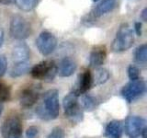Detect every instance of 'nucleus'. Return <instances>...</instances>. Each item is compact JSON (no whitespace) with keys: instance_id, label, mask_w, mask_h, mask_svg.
I'll return each instance as SVG.
<instances>
[{"instance_id":"1","label":"nucleus","mask_w":147,"mask_h":138,"mask_svg":"<svg viewBox=\"0 0 147 138\" xmlns=\"http://www.w3.org/2000/svg\"><path fill=\"white\" fill-rule=\"evenodd\" d=\"M60 112V105L58 99V91L50 89L43 95V102L36 109V114L41 120L49 121L58 117Z\"/></svg>"},{"instance_id":"2","label":"nucleus","mask_w":147,"mask_h":138,"mask_svg":"<svg viewBox=\"0 0 147 138\" xmlns=\"http://www.w3.org/2000/svg\"><path fill=\"white\" fill-rule=\"evenodd\" d=\"M63 106L64 115L72 123H78L83 121L84 112L80 104L78 103V95L74 91L63 98Z\"/></svg>"},{"instance_id":"3","label":"nucleus","mask_w":147,"mask_h":138,"mask_svg":"<svg viewBox=\"0 0 147 138\" xmlns=\"http://www.w3.org/2000/svg\"><path fill=\"white\" fill-rule=\"evenodd\" d=\"M133 43H134V35L132 30L127 23H124L119 27L116 37L113 40L111 49L113 52L116 53L124 52L130 49Z\"/></svg>"},{"instance_id":"4","label":"nucleus","mask_w":147,"mask_h":138,"mask_svg":"<svg viewBox=\"0 0 147 138\" xmlns=\"http://www.w3.org/2000/svg\"><path fill=\"white\" fill-rule=\"evenodd\" d=\"M30 73L36 79L52 81L57 74V66L53 61H42L34 66Z\"/></svg>"},{"instance_id":"5","label":"nucleus","mask_w":147,"mask_h":138,"mask_svg":"<svg viewBox=\"0 0 147 138\" xmlns=\"http://www.w3.org/2000/svg\"><path fill=\"white\" fill-rule=\"evenodd\" d=\"M31 28L30 23L20 15H14L10 20V34L16 40H24L30 36Z\"/></svg>"},{"instance_id":"6","label":"nucleus","mask_w":147,"mask_h":138,"mask_svg":"<svg viewBox=\"0 0 147 138\" xmlns=\"http://www.w3.org/2000/svg\"><path fill=\"white\" fill-rule=\"evenodd\" d=\"M146 89L145 82L142 79L131 80L121 89V95L128 102H132L142 95L144 94Z\"/></svg>"},{"instance_id":"7","label":"nucleus","mask_w":147,"mask_h":138,"mask_svg":"<svg viewBox=\"0 0 147 138\" xmlns=\"http://www.w3.org/2000/svg\"><path fill=\"white\" fill-rule=\"evenodd\" d=\"M1 133L4 138L21 137L22 123L18 116H10L5 120L1 126Z\"/></svg>"},{"instance_id":"8","label":"nucleus","mask_w":147,"mask_h":138,"mask_svg":"<svg viewBox=\"0 0 147 138\" xmlns=\"http://www.w3.org/2000/svg\"><path fill=\"white\" fill-rule=\"evenodd\" d=\"M36 46L42 55H49L56 48L57 40L51 32L42 31L36 40Z\"/></svg>"},{"instance_id":"9","label":"nucleus","mask_w":147,"mask_h":138,"mask_svg":"<svg viewBox=\"0 0 147 138\" xmlns=\"http://www.w3.org/2000/svg\"><path fill=\"white\" fill-rule=\"evenodd\" d=\"M144 128H146V122L140 116H130L125 122V133L130 138L138 137Z\"/></svg>"},{"instance_id":"10","label":"nucleus","mask_w":147,"mask_h":138,"mask_svg":"<svg viewBox=\"0 0 147 138\" xmlns=\"http://www.w3.org/2000/svg\"><path fill=\"white\" fill-rule=\"evenodd\" d=\"M76 70V63L70 57L63 58L57 67V74L62 77L72 76Z\"/></svg>"},{"instance_id":"11","label":"nucleus","mask_w":147,"mask_h":138,"mask_svg":"<svg viewBox=\"0 0 147 138\" xmlns=\"http://www.w3.org/2000/svg\"><path fill=\"white\" fill-rule=\"evenodd\" d=\"M39 99V92L33 89H23L20 96V105L24 108H30L33 106Z\"/></svg>"},{"instance_id":"12","label":"nucleus","mask_w":147,"mask_h":138,"mask_svg":"<svg viewBox=\"0 0 147 138\" xmlns=\"http://www.w3.org/2000/svg\"><path fill=\"white\" fill-rule=\"evenodd\" d=\"M107 57V51L105 46H98L92 50L89 56V63L92 67H98L104 64Z\"/></svg>"},{"instance_id":"13","label":"nucleus","mask_w":147,"mask_h":138,"mask_svg":"<svg viewBox=\"0 0 147 138\" xmlns=\"http://www.w3.org/2000/svg\"><path fill=\"white\" fill-rule=\"evenodd\" d=\"M92 85H93V80H92L91 73L88 70H86L80 75L77 89L74 90V92H75L76 94H77L78 96L80 94H84L87 90L90 89Z\"/></svg>"},{"instance_id":"14","label":"nucleus","mask_w":147,"mask_h":138,"mask_svg":"<svg viewBox=\"0 0 147 138\" xmlns=\"http://www.w3.org/2000/svg\"><path fill=\"white\" fill-rule=\"evenodd\" d=\"M30 57V49L25 43H20L15 46L12 51V59L15 63L28 62Z\"/></svg>"},{"instance_id":"15","label":"nucleus","mask_w":147,"mask_h":138,"mask_svg":"<svg viewBox=\"0 0 147 138\" xmlns=\"http://www.w3.org/2000/svg\"><path fill=\"white\" fill-rule=\"evenodd\" d=\"M123 132L122 122L114 120L108 123L105 130V137L107 138H121Z\"/></svg>"},{"instance_id":"16","label":"nucleus","mask_w":147,"mask_h":138,"mask_svg":"<svg viewBox=\"0 0 147 138\" xmlns=\"http://www.w3.org/2000/svg\"><path fill=\"white\" fill-rule=\"evenodd\" d=\"M116 4V0H101L95 8V16L99 17L112 10Z\"/></svg>"},{"instance_id":"17","label":"nucleus","mask_w":147,"mask_h":138,"mask_svg":"<svg viewBox=\"0 0 147 138\" xmlns=\"http://www.w3.org/2000/svg\"><path fill=\"white\" fill-rule=\"evenodd\" d=\"M30 69V66L28 62H21V63H15L13 67L11 68L10 76L12 77H18L28 73Z\"/></svg>"},{"instance_id":"18","label":"nucleus","mask_w":147,"mask_h":138,"mask_svg":"<svg viewBox=\"0 0 147 138\" xmlns=\"http://www.w3.org/2000/svg\"><path fill=\"white\" fill-rule=\"evenodd\" d=\"M109 74L108 70L104 68H99L95 73V77L92 76V80H93V84L95 85H101L105 83L109 79Z\"/></svg>"},{"instance_id":"19","label":"nucleus","mask_w":147,"mask_h":138,"mask_svg":"<svg viewBox=\"0 0 147 138\" xmlns=\"http://www.w3.org/2000/svg\"><path fill=\"white\" fill-rule=\"evenodd\" d=\"M39 0H15L17 7L23 11H30L34 9Z\"/></svg>"},{"instance_id":"20","label":"nucleus","mask_w":147,"mask_h":138,"mask_svg":"<svg viewBox=\"0 0 147 138\" xmlns=\"http://www.w3.org/2000/svg\"><path fill=\"white\" fill-rule=\"evenodd\" d=\"M134 59L139 64H145L147 61V46L142 44L138 47L134 53Z\"/></svg>"},{"instance_id":"21","label":"nucleus","mask_w":147,"mask_h":138,"mask_svg":"<svg viewBox=\"0 0 147 138\" xmlns=\"http://www.w3.org/2000/svg\"><path fill=\"white\" fill-rule=\"evenodd\" d=\"M11 90L10 87L5 84L4 82H0V102H5L10 99Z\"/></svg>"},{"instance_id":"22","label":"nucleus","mask_w":147,"mask_h":138,"mask_svg":"<svg viewBox=\"0 0 147 138\" xmlns=\"http://www.w3.org/2000/svg\"><path fill=\"white\" fill-rule=\"evenodd\" d=\"M83 106L86 110H93L96 106H98V102H96V98L90 95H85L83 97Z\"/></svg>"},{"instance_id":"23","label":"nucleus","mask_w":147,"mask_h":138,"mask_svg":"<svg viewBox=\"0 0 147 138\" xmlns=\"http://www.w3.org/2000/svg\"><path fill=\"white\" fill-rule=\"evenodd\" d=\"M128 76H129V78H130L131 80L139 79V76H140V70L138 69L137 66L131 64V66H129V68H128Z\"/></svg>"},{"instance_id":"24","label":"nucleus","mask_w":147,"mask_h":138,"mask_svg":"<svg viewBox=\"0 0 147 138\" xmlns=\"http://www.w3.org/2000/svg\"><path fill=\"white\" fill-rule=\"evenodd\" d=\"M47 138H65V133H64L63 129L61 127H55L50 133Z\"/></svg>"},{"instance_id":"25","label":"nucleus","mask_w":147,"mask_h":138,"mask_svg":"<svg viewBox=\"0 0 147 138\" xmlns=\"http://www.w3.org/2000/svg\"><path fill=\"white\" fill-rule=\"evenodd\" d=\"M7 60L6 56L3 54L0 55V77H2L4 76V74L7 71Z\"/></svg>"},{"instance_id":"26","label":"nucleus","mask_w":147,"mask_h":138,"mask_svg":"<svg viewBox=\"0 0 147 138\" xmlns=\"http://www.w3.org/2000/svg\"><path fill=\"white\" fill-rule=\"evenodd\" d=\"M39 130L38 128L35 126H30L28 128V130L26 131V136L27 138H36V136L38 135Z\"/></svg>"},{"instance_id":"27","label":"nucleus","mask_w":147,"mask_h":138,"mask_svg":"<svg viewBox=\"0 0 147 138\" xmlns=\"http://www.w3.org/2000/svg\"><path fill=\"white\" fill-rule=\"evenodd\" d=\"M134 28H135V32L138 36H141L142 35V23L140 22H136L135 25H134Z\"/></svg>"},{"instance_id":"28","label":"nucleus","mask_w":147,"mask_h":138,"mask_svg":"<svg viewBox=\"0 0 147 138\" xmlns=\"http://www.w3.org/2000/svg\"><path fill=\"white\" fill-rule=\"evenodd\" d=\"M146 15H147V9L144 8V10H142V20H144V21H146V20H147Z\"/></svg>"},{"instance_id":"29","label":"nucleus","mask_w":147,"mask_h":138,"mask_svg":"<svg viewBox=\"0 0 147 138\" xmlns=\"http://www.w3.org/2000/svg\"><path fill=\"white\" fill-rule=\"evenodd\" d=\"M13 2H15V0H0V4L3 5H9Z\"/></svg>"},{"instance_id":"30","label":"nucleus","mask_w":147,"mask_h":138,"mask_svg":"<svg viewBox=\"0 0 147 138\" xmlns=\"http://www.w3.org/2000/svg\"><path fill=\"white\" fill-rule=\"evenodd\" d=\"M3 41H4V35H3V31L0 30V47L2 46L3 44Z\"/></svg>"},{"instance_id":"31","label":"nucleus","mask_w":147,"mask_h":138,"mask_svg":"<svg viewBox=\"0 0 147 138\" xmlns=\"http://www.w3.org/2000/svg\"><path fill=\"white\" fill-rule=\"evenodd\" d=\"M2 110H3V105L1 102H0V115H1V113H2Z\"/></svg>"},{"instance_id":"32","label":"nucleus","mask_w":147,"mask_h":138,"mask_svg":"<svg viewBox=\"0 0 147 138\" xmlns=\"http://www.w3.org/2000/svg\"><path fill=\"white\" fill-rule=\"evenodd\" d=\"M93 1H98V0H93Z\"/></svg>"},{"instance_id":"33","label":"nucleus","mask_w":147,"mask_h":138,"mask_svg":"<svg viewBox=\"0 0 147 138\" xmlns=\"http://www.w3.org/2000/svg\"><path fill=\"white\" fill-rule=\"evenodd\" d=\"M17 138H21V137H17Z\"/></svg>"}]
</instances>
